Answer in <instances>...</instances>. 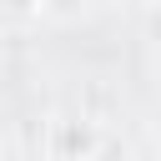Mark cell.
Wrapping results in <instances>:
<instances>
[{"label":"cell","mask_w":161,"mask_h":161,"mask_svg":"<svg viewBox=\"0 0 161 161\" xmlns=\"http://www.w3.org/2000/svg\"><path fill=\"white\" fill-rule=\"evenodd\" d=\"M86 161H101V146H96V151H91V156H86Z\"/></svg>","instance_id":"cell-5"},{"label":"cell","mask_w":161,"mask_h":161,"mask_svg":"<svg viewBox=\"0 0 161 161\" xmlns=\"http://www.w3.org/2000/svg\"><path fill=\"white\" fill-rule=\"evenodd\" d=\"M40 10V0H0V15H30Z\"/></svg>","instance_id":"cell-2"},{"label":"cell","mask_w":161,"mask_h":161,"mask_svg":"<svg viewBox=\"0 0 161 161\" xmlns=\"http://www.w3.org/2000/svg\"><path fill=\"white\" fill-rule=\"evenodd\" d=\"M156 146H161V131H156Z\"/></svg>","instance_id":"cell-6"},{"label":"cell","mask_w":161,"mask_h":161,"mask_svg":"<svg viewBox=\"0 0 161 161\" xmlns=\"http://www.w3.org/2000/svg\"><path fill=\"white\" fill-rule=\"evenodd\" d=\"M0 146H5V111H0Z\"/></svg>","instance_id":"cell-4"},{"label":"cell","mask_w":161,"mask_h":161,"mask_svg":"<svg viewBox=\"0 0 161 161\" xmlns=\"http://www.w3.org/2000/svg\"><path fill=\"white\" fill-rule=\"evenodd\" d=\"M146 25H151V40L161 45V5H151V15H146Z\"/></svg>","instance_id":"cell-3"},{"label":"cell","mask_w":161,"mask_h":161,"mask_svg":"<svg viewBox=\"0 0 161 161\" xmlns=\"http://www.w3.org/2000/svg\"><path fill=\"white\" fill-rule=\"evenodd\" d=\"M91 0H40V10L45 15H60V20H70V15H80Z\"/></svg>","instance_id":"cell-1"}]
</instances>
